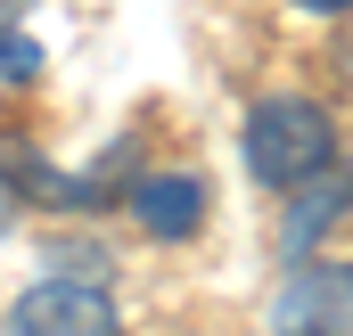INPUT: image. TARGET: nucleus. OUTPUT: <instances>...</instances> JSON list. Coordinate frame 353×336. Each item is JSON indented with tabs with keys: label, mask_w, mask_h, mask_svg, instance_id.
Listing matches in <instances>:
<instances>
[{
	"label": "nucleus",
	"mask_w": 353,
	"mask_h": 336,
	"mask_svg": "<svg viewBox=\"0 0 353 336\" xmlns=\"http://www.w3.org/2000/svg\"><path fill=\"white\" fill-rule=\"evenodd\" d=\"M239 148H247V172H255L263 189L288 197V189H304L312 172L337 165V123H329L321 98H304V90H271V98H255Z\"/></svg>",
	"instance_id": "f257e3e1"
},
{
	"label": "nucleus",
	"mask_w": 353,
	"mask_h": 336,
	"mask_svg": "<svg viewBox=\"0 0 353 336\" xmlns=\"http://www.w3.org/2000/svg\"><path fill=\"white\" fill-rule=\"evenodd\" d=\"M8 336H123V312L99 279H33L17 304H8Z\"/></svg>",
	"instance_id": "f03ea898"
},
{
	"label": "nucleus",
	"mask_w": 353,
	"mask_h": 336,
	"mask_svg": "<svg viewBox=\"0 0 353 336\" xmlns=\"http://www.w3.org/2000/svg\"><path fill=\"white\" fill-rule=\"evenodd\" d=\"M271 336H353V271L296 262L271 295Z\"/></svg>",
	"instance_id": "7ed1b4c3"
},
{
	"label": "nucleus",
	"mask_w": 353,
	"mask_h": 336,
	"mask_svg": "<svg viewBox=\"0 0 353 336\" xmlns=\"http://www.w3.org/2000/svg\"><path fill=\"white\" fill-rule=\"evenodd\" d=\"M123 213H132V222H140L157 246H189V238L205 230L214 197H205V180H197V172L165 165V172H140V180L123 189Z\"/></svg>",
	"instance_id": "20e7f679"
},
{
	"label": "nucleus",
	"mask_w": 353,
	"mask_h": 336,
	"mask_svg": "<svg viewBox=\"0 0 353 336\" xmlns=\"http://www.w3.org/2000/svg\"><path fill=\"white\" fill-rule=\"evenodd\" d=\"M345 205H353V165H329V172H312L304 189H288V213H279V254H304L329 238V222H345Z\"/></svg>",
	"instance_id": "39448f33"
},
{
	"label": "nucleus",
	"mask_w": 353,
	"mask_h": 336,
	"mask_svg": "<svg viewBox=\"0 0 353 336\" xmlns=\"http://www.w3.org/2000/svg\"><path fill=\"white\" fill-rule=\"evenodd\" d=\"M0 189L25 197V205H50V213L90 205V180H83V172H58L33 140H17V132H0Z\"/></svg>",
	"instance_id": "423d86ee"
},
{
	"label": "nucleus",
	"mask_w": 353,
	"mask_h": 336,
	"mask_svg": "<svg viewBox=\"0 0 353 336\" xmlns=\"http://www.w3.org/2000/svg\"><path fill=\"white\" fill-rule=\"evenodd\" d=\"M33 74H41V50L8 25V33H0V83H33Z\"/></svg>",
	"instance_id": "0eeeda50"
},
{
	"label": "nucleus",
	"mask_w": 353,
	"mask_h": 336,
	"mask_svg": "<svg viewBox=\"0 0 353 336\" xmlns=\"http://www.w3.org/2000/svg\"><path fill=\"white\" fill-rule=\"evenodd\" d=\"M296 8H321V17H345L353 0H296Z\"/></svg>",
	"instance_id": "6e6552de"
},
{
	"label": "nucleus",
	"mask_w": 353,
	"mask_h": 336,
	"mask_svg": "<svg viewBox=\"0 0 353 336\" xmlns=\"http://www.w3.org/2000/svg\"><path fill=\"white\" fill-rule=\"evenodd\" d=\"M17 17H25V0H0V33H8V25H17Z\"/></svg>",
	"instance_id": "1a4fd4ad"
}]
</instances>
